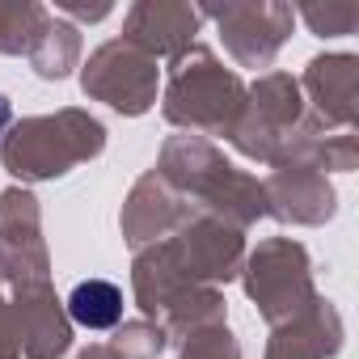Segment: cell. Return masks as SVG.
Wrapping results in <instances>:
<instances>
[{
	"label": "cell",
	"mask_w": 359,
	"mask_h": 359,
	"mask_svg": "<svg viewBox=\"0 0 359 359\" xmlns=\"http://www.w3.org/2000/svg\"><path fill=\"white\" fill-rule=\"evenodd\" d=\"M68 313H72L81 325H89V330H106V325H114V321L123 317V296H118L114 283L89 279V283H81V287L68 296Z\"/></svg>",
	"instance_id": "cell-1"
},
{
	"label": "cell",
	"mask_w": 359,
	"mask_h": 359,
	"mask_svg": "<svg viewBox=\"0 0 359 359\" xmlns=\"http://www.w3.org/2000/svg\"><path fill=\"white\" fill-rule=\"evenodd\" d=\"M5 123H9V102L0 97V127H5Z\"/></svg>",
	"instance_id": "cell-2"
}]
</instances>
